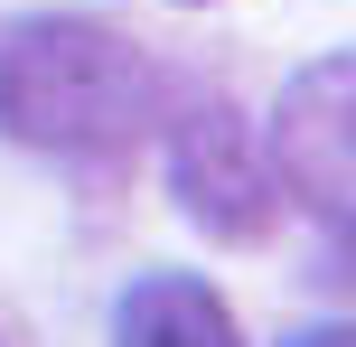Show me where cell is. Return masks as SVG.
I'll return each mask as SVG.
<instances>
[{
  "label": "cell",
  "mask_w": 356,
  "mask_h": 347,
  "mask_svg": "<svg viewBox=\"0 0 356 347\" xmlns=\"http://www.w3.org/2000/svg\"><path fill=\"white\" fill-rule=\"evenodd\" d=\"M169 169H178V207H188L207 235L253 244V235L272 225V160H263V141H253L225 104H207V113L178 122Z\"/></svg>",
  "instance_id": "3"
},
{
  "label": "cell",
  "mask_w": 356,
  "mask_h": 347,
  "mask_svg": "<svg viewBox=\"0 0 356 347\" xmlns=\"http://www.w3.org/2000/svg\"><path fill=\"white\" fill-rule=\"evenodd\" d=\"M263 160H272V188H291L319 225L356 235V47L319 56L282 85Z\"/></svg>",
  "instance_id": "2"
},
{
  "label": "cell",
  "mask_w": 356,
  "mask_h": 347,
  "mask_svg": "<svg viewBox=\"0 0 356 347\" xmlns=\"http://www.w3.org/2000/svg\"><path fill=\"white\" fill-rule=\"evenodd\" d=\"M282 347H356V329H300V338H282Z\"/></svg>",
  "instance_id": "5"
},
{
  "label": "cell",
  "mask_w": 356,
  "mask_h": 347,
  "mask_svg": "<svg viewBox=\"0 0 356 347\" xmlns=\"http://www.w3.org/2000/svg\"><path fill=\"white\" fill-rule=\"evenodd\" d=\"M178 10H197V0H178Z\"/></svg>",
  "instance_id": "6"
},
{
  "label": "cell",
  "mask_w": 356,
  "mask_h": 347,
  "mask_svg": "<svg viewBox=\"0 0 356 347\" xmlns=\"http://www.w3.org/2000/svg\"><path fill=\"white\" fill-rule=\"evenodd\" d=\"M113 347H244V329L197 273H141L113 310Z\"/></svg>",
  "instance_id": "4"
},
{
  "label": "cell",
  "mask_w": 356,
  "mask_h": 347,
  "mask_svg": "<svg viewBox=\"0 0 356 347\" xmlns=\"http://www.w3.org/2000/svg\"><path fill=\"white\" fill-rule=\"evenodd\" d=\"M160 122V75L122 29L38 10L0 29V131L56 160H113Z\"/></svg>",
  "instance_id": "1"
}]
</instances>
